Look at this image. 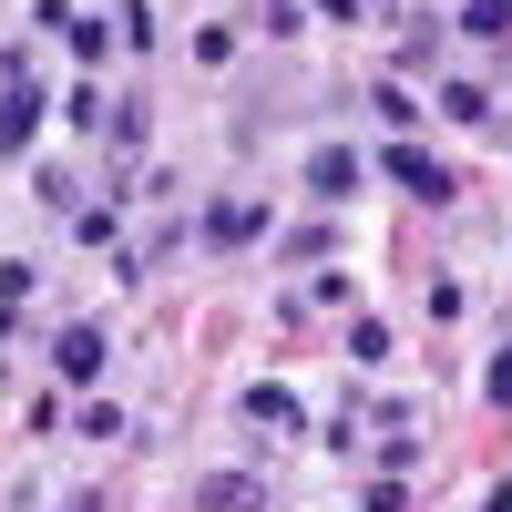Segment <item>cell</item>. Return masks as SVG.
Here are the masks:
<instances>
[{
	"mask_svg": "<svg viewBox=\"0 0 512 512\" xmlns=\"http://www.w3.org/2000/svg\"><path fill=\"white\" fill-rule=\"evenodd\" d=\"M390 175L420 195V205H451V175H441V164L431 154H420V144H390Z\"/></svg>",
	"mask_w": 512,
	"mask_h": 512,
	"instance_id": "6da1fadb",
	"label": "cell"
},
{
	"mask_svg": "<svg viewBox=\"0 0 512 512\" xmlns=\"http://www.w3.org/2000/svg\"><path fill=\"white\" fill-rule=\"evenodd\" d=\"M52 359H62V379H103V328H62Z\"/></svg>",
	"mask_w": 512,
	"mask_h": 512,
	"instance_id": "7a4b0ae2",
	"label": "cell"
},
{
	"mask_svg": "<svg viewBox=\"0 0 512 512\" xmlns=\"http://www.w3.org/2000/svg\"><path fill=\"white\" fill-rule=\"evenodd\" d=\"M205 236H216V246H256V236H267V216H256V205H216Z\"/></svg>",
	"mask_w": 512,
	"mask_h": 512,
	"instance_id": "3957f363",
	"label": "cell"
},
{
	"mask_svg": "<svg viewBox=\"0 0 512 512\" xmlns=\"http://www.w3.org/2000/svg\"><path fill=\"white\" fill-rule=\"evenodd\" d=\"M31 123H41V103H31V82H11V93H0V144H31Z\"/></svg>",
	"mask_w": 512,
	"mask_h": 512,
	"instance_id": "277c9868",
	"label": "cell"
},
{
	"mask_svg": "<svg viewBox=\"0 0 512 512\" xmlns=\"http://www.w3.org/2000/svg\"><path fill=\"white\" fill-rule=\"evenodd\" d=\"M308 185H318V195H349V185H359V164H349V154H318V164H308Z\"/></svg>",
	"mask_w": 512,
	"mask_h": 512,
	"instance_id": "5b68a950",
	"label": "cell"
},
{
	"mask_svg": "<svg viewBox=\"0 0 512 512\" xmlns=\"http://www.w3.org/2000/svg\"><path fill=\"white\" fill-rule=\"evenodd\" d=\"M461 31H482V41L512 31V0H461Z\"/></svg>",
	"mask_w": 512,
	"mask_h": 512,
	"instance_id": "8992f818",
	"label": "cell"
},
{
	"mask_svg": "<svg viewBox=\"0 0 512 512\" xmlns=\"http://www.w3.org/2000/svg\"><path fill=\"white\" fill-rule=\"evenodd\" d=\"M246 420H267V431H287V420H297V400H287V390H256V400H246Z\"/></svg>",
	"mask_w": 512,
	"mask_h": 512,
	"instance_id": "52a82bcc",
	"label": "cell"
},
{
	"mask_svg": "<svg viewBox=\"0 0 512 512\" xmlns=\"http://www.w3.org/2000/svg\"><path fill=\"white\" fill-rule=\"evenodd\" d=\"M246 502H256V492H246L236 472H216V482H205V512H246Z\"/></svg>",
	"mask_w": 512,
	"mask_h": 512,
	"instance_id": "ba28073f",
	"label": "cell"
},
{
	"mask_svg": "<svg viewBox=\"0 0 512 512\" xmlns=\"http://www.w3.org/2000/svg\"><path fill=\"white\" fill-rule=\"evenodd\" d=\"M308 11H297V0H256V31H297Z\"/></svg>",
	"mask_w": 512,
	"mask_h": 512,
	"instance_id": "9c48e42d",
	"label": "cell"
},
{
	"mask_svg": "<svg viewBox=\"0 0 512 512\" xmlns=\"http://www.w3.org/2000/svg\"><path fill=\"white\" fill-rule=\"evenodd\" d=\"M492 400H502V410H512V349H502V359H492Z\"/></svg>",
	"mask_w": 512,
	"mask_h": 512,
	"instance_id": "30bf717a",
	"label": "cell"
}]
</instances>
